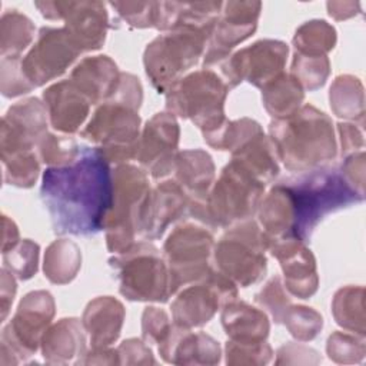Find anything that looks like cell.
Wrapping results in <instances>:
<instances>
[{"mask_svg":"<svg viewBox=\"0 0 366 366\" xmlns=\"http://www.w3.org/2000/svg\"><path fill=\"white\" fill-rule=\"evenodd\" d=\"M41 199L56 233H97L113 203V177L102 150L80 147L69 163L49 167L43 174Z\"/></svg>","mask_w":366,"mask_h":366,"instance_id":"1","label":"cell"},{"mask_svg":"<svg viewBox=\"0 0 366 366\" xmlns=\"http://www.w3.org/2000/svg\"><path fill=\"white\" fill-rule=\"evenodd\" d=\"M280 186L287 193L293 212V236L305 242L317 222L329 212L360 202L355 190L345 183L343 176L335 169H322L292 180H285Z\"/></svg>","mask_w":366,"mask_h":366,"instance_id":"2","label":"cell"},{"mask_svg":"<svg viewBox=\"0 0 366 366\" xmlns=\"http://www.w3.org/2000/svg\"><path fill=\"white\" fill-rule=\"evenodd\" d=\"M272 124L277 152L289 169L317 164L335 154L329 119L315 107H303L295 117Z\"/></svg>","mask_w":366,"mask_h":366,"instance_id":"3","label":"cell"},{"mask_svg":"<svg viewBox=\"0 0 366 366\" xmlns=\"http://www.w3.org/2000/svg\"><path fill=\"white\" fill-rule=\"evenodd\" d=\"M213 24L184 23L173 27L172 33L156 39L146 50V70L156 84L164 86L197 61L204 39Z\"/></svg>","mask_w":366,"mask_h":366,"instance_id":"4","label":"cell"},{"mask_svg":"<svg viewBox=\"0 0 366 366\" xmlns=\"http://www.w3.org/2000/svg\"><path fill=\"white\" fill-rule=\"evenodd\" d=\"M226 86L212 71H199L177 83L169 94V107L180 116L192 117L204 136L217 132L223 124V99Z\"/></svg>","mask_w":366,"mask_h":366,"instance_id":"5","label":"cell"},{"mask_svg":"<svg viewBox=\"0 0 366 366\" xmlns=\"http://www.w3.org/2000/svg\"><path fill=\"white\" fill-rule=\"evenodd\" d=\"M66 29L43 27L31 51L20 61L23 76L31 87L61 74L80 53Z\"/></svg>","mask_w":366,"mask_h":366,"instance_id":"6","label":"cell"},{"mask_svg":"<svg viewBox=\"0 0 366 366\" xmlns=\"http://www.w3.org/2000/svg\"><path fill=\"white\" fill-rule=\"evenodd\" d=\"M263 190L262 182L254 174L240 172L236 162L224 169L222 180L212 196V214L217 223H229L253 213Z\"/></svg>","mask_w":366,"mask_h":366,"instance_id":"7","label":"cell"},{"mask_svg":"<svg viewBox=\"0 0 366 366\" xmlns=\"http://www.w3.org/2000/svg\"><path fill=\"white\" fill-rule=\"evenodd\" d=\"M253 224L239 227L224 236L216 252V260L222 270L233 276L243 286L256 282L266 269V260L262 254L263 236L256 232L250 242L247 236Z\"/></svg>","mask_w":366,"mask_h":366,"instance_id":"8","label":"cell"},{"mask_svg":"<svg viewBox=\"0 0 366 366\" xmlns=\"http://www.w3.org/2000/svg\"><path fill=\"white\" fill-rule=\"evenodd\" d=\"M212 246V236L199 227H179L170 234L164 252L170 266V293L189 279L187 274L199 276L204 270Z\"/></svg>","mask_w":366,"mask_h":366,"instance_id":"9","label":"cell"},{"mask_svg":"<svg viewBox=\"0 0 366 366\" xmlns=\"http://www.w3.org/2000/svg\"><path fill=\"white\" fill-rule=\"evenodd\" d=\"M46 112L37 99L19 102L3 117L1 157L30 152L31 146L43 140Z\"/></svg>","mask_w":366,"mask_h":366,"instance_id":"10","label":"cell"},{"mask_svg":"<svg viewBox=\"0 0 366 366\" xmlns=\"http://www.w3.org/2000/svg\"><path fill=\"white\" fill-rule=\"evenodd\" d=\"M142 252L123 260L120 292L134 300H166L170 287L164 264L154 253Z\"/></svg>","mask_w":366,"mask_h":366,"instance_id":"11","label":"cell"},{"mask_svg":"<svg viewBox=\"0 0 366 366\" xmlns=\"http://www.w3.org/2000/svg\"><path fill=\"white\" fill-rule=\"evenodd\" d=\"M53 11L47 19H66V30L81 49L92 50L104 41L107 14L102 3H49Z\"/></svg>","mask_w":366,"mask_h":366,"instance_id":"12","label":"cell"},{"mask_svg":"<svg viewBox=\"0 0 366 366\" xmlns=\"http://www.w3.org/2000/svg\"><path fill=\"white\" fill-rule=\"evenodd\" d=\"M53 316V300L47 292L29 293L20 303L19 310L3 330V342L20 343L21 352L36 350L39 336Z\"/></svg>","mask_w":366,"mask_h":366,"instance_id":"13","label":"cell"},{"mask_svg":"<svg viewBox=\"0 0 366 366\" xmlns=\"http://www.w3.org/2000/svg\"><path fill=\"white\" fill-rule=\"evenodd\" d=\"M286 54L287 47L280 41H259L236 54L230 74L234 79V73H237V81L244 74L250 83L253 81L256 86H262L282 70Z\"/></svg>","mask_w":366,"mask_h":366,"instance_id":"14","label":"cell"},{"mask_svg":"<svg viewBox=\"0 0 366 366\" xmlns=\"http://www.w3.org/2000/svg\"><path fill=\"white\" fill-rule=\"evenodd\" d=\"M136 106H120L119 103L106 104L96 112L94 119L84 130V136L102 143L130 144L137 136L139 116L134 112Z\"/></svg>","mask_w":366,"mask_h":366,"instance_id":"15","label":"cell"},{"mask_svg":"<svg viewBox=\"0 0 366 366\" xmlns=\"http://www.w3.org/2000/svg\"><path fill=\"white\" fill-rule=\"evenodd\" d=\"M177 124L172 116L157 114L144 130V139L140 152V162L150 166L153 176H163L167 170L172 152L177 143Z\"/></svg>","mask_w":366,"mask_h":366,"instance_id":"16","label":"cell"},{"mask_svg":"<svg viewBox=\"0 0 366 366\" xmlns=\"http://www.w3.org/2000/svg\"><path fill=\"white\" fill-rule=\"evenodd\" d=\"M224 6V17L220 23H216L214 43L210 46V50L217 47V51L209 54L206 61L212 60V57H214V60L220 59V54L244 40L256 29L260 3H226Z\"/></svg>","mask_w":366,"mask_h":366,"instance_id":"17","label":"cell"},{"mask_svg":"<svg viewBox=\"0 0 366 366\" xmlns=\"http://www.w3.org/2000/svg\"><path fill=\"white\" fill-rule=\"evenodd\" d=\"M44 103L53 127L63 132H74L89 110L86 96L70 81H61L44 92Z\"/></svg>","mask_w":366,"mask_h":366,"instance_id":"18","label":"cell"},{"mask_svg":"<svg viewBox=\"0 0 366 366\" xmlns=\"http://www.w3.org/2000/svg\"><path fill=\"white\" fill-rule=\"evenodd\" d=\"M76 87L92 103L110 96L116 90L117 70L116 64L106 56H97L83 60L71 74Z\"/></svg>","mask_w":366,"mask_h":366,"instance_id":"19","label":"cell"},{"mask_svg":"<svg viewBox=\"0 0 366 366\" xmlns=\"http://www.w3.org/2000/svg\"><path fill=\"white\" fill-rule=\"evenodd\" d=\"M219 299L206 287H192L174 302L173 312L177 325L196 326L207 322L216 310Z\"/></svg>","mask_w":366,"mask_h":366,"instance_id":"20","label":"cell"},{"mask_svg":"<svg viewBox=\"0 0 366 366\" xmlns=\"http://www.w3.org/2000/svg\"><path fill=\"white\" fill-rule=\"evenodd\" d=\"M313 257L305 247H297L293 254H287L286 260L282 259V266L285 270V276H287L289 289L306 299L316 289V276H315V264Z\"/></svg>","mask_w":366,"mask_h":366,"instance_id":"21","label":"cell"},{"mask_svg":"<svg viewBox=\"0 0 366 366\" xmlns=\"http://www.w3.org/2000/svg\"><path fill=\"white\" fill-rule=\"evenodd\" d=\"M34 27L17 10H9L1 19V56L16 57L31 41Z\"/></svg>","mask_w":366,"mask_h":366,"instance_id":"22","label":"cell"},{"mask_svg":"<svg viewBox=\"0 0 366 366\" xmlns=\"http://www.w3.org/2000/svg\"><path fill=\"white\" fill-rule=\"evenodd\" d=\"M335 30L323 20L309 21L296 31L295 44L300 50V54L319 56L325 50L333 47Z\"/></svg>","mask_w":366,"mask_h":366,"instance_id":"23","label":"cell"},{"mask_svg":"<svg viewBox=\"0 0 366 366\" xmlns=\"http://www.w3.org/2000/svg\"><path fill=\"white\" fill-rule=\"evenodd\" d=\"M179 160V173L177 177L183 182L187 187L194 189L196 192H203L207 189L212 177L213 170L206 172H196L204 166L212 164L210 157L207 153L203 152H184L180 154Z\"/></svg>","mask_w":366,"mask_h":366,"instance_id":"24","label":"cell"},{"mask_svg":"<svg viewBox=\"0 0 366 366\" xmlns=\"http://www.w3.org/2000/svg\"><path fill=\"white\" fill-rule=\"evenodd\" d=\"M279 84L283 93H279L273 86L264 90V104L273 116H292L296 107L299 106V102L302 100L303 94L300 90V86L297 83V79H292L287 76H283L279 79Z\"/></svg>","mask_w":366,"mask_h":366,"instance_id":"25","label":"cell"},{"mask_svg":"<svg viewBox=\"0 0 366 366\" xmlns=\"http://www.w3.org/2000/svg\"><path fill=\"white\" fill-rule=\"evenodd\" d=\"M3 159L4 180L9 184H16L20 187H30L39 172V164L31 152L16 153Z\"/></svg>","mask_w":366,"mask_h":366,"instance_id":"26","label":"cell"},{"mask_svg":"<svg viewBox=\"0 0 366 366\" xmlns=\"http://www.w3.org/2000/svg\"><path fill=\"white\" fill-rule=\"evenodd\" d=\"M39 246L24 240L16 249L3 252L4 266L10 273H16L19 279H29L33 276L37 267Z\"/></svg>","mask_w":366,"mask_h":366,"instance_id":"27","label":"cell"},{"mask_svg":"<svg viewBox=\"0 0 366 366\" xmlns=\"http://www.w3.org/2000/svg\"><path fill=\"white\" fill-rule=\"evenodd\" d=\"M77 247L73 243L69 242H56L53 243L47 254L59 259V266H56L50 273H47V277L54 283H63L70 280L77 267H79V253Z\"/></svg>","mask_w":366,"mask_h":366,"instance_id":"28","label":"cell"},{"mask_svg":"<svg viewBox=\"0 0 366 366\" xmlns=\"http://www.w3.org/2000/svg\"><path fill=\"white\" fill-rule=\"evenodd\" d=\"M119 13L130 23L146 27L152 23L156 24L157 3H112Z\"/></svg>","mask_w":366,"mask_h":366,"instance_id":"29","label":"cell"}]
</instances>
